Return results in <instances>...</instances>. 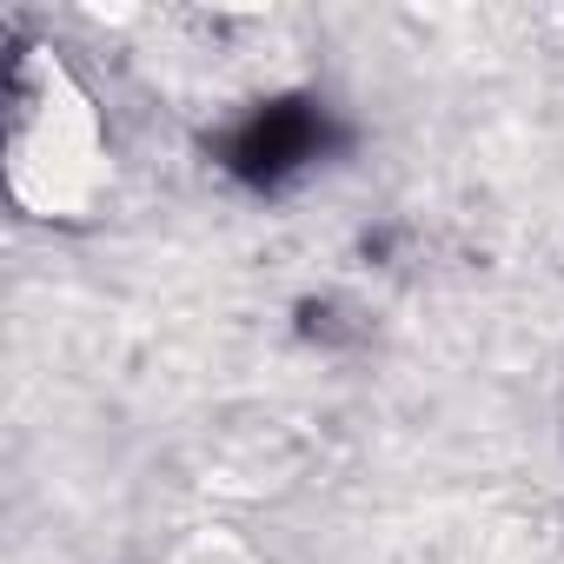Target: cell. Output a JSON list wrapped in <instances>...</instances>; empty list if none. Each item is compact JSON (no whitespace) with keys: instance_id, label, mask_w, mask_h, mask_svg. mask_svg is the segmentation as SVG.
<instances>
[{"instance_id":"1","label":"cell","mask_w":564,"mask_h":564,"mask_svg":"<svg viewBox=\"0 0 564 564\" xmlns=\"http://www.w3.org/2000/svg\"><path fill=\"white\" fill-rule=\"evenodd\" d=\"M113 180L100 100L54 47H14L8 67V186L41 219H87Z\"/></svg>"}]
</instances>
